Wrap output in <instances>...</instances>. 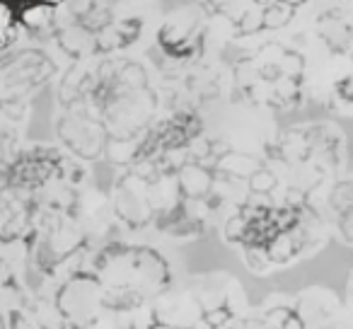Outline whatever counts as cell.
<instances>
[{"instance_id":"cell-16","label":"cell","mask_w":353,"mask_h":329,"mask_svg":"<svg viewBox=\"0 0 353 329\" xmlns=\"http://www.w3.org/2000/svg\"><path fill=\"white\" fill-rule=\"evenodd\" d=\"M329 203L332 208L339 213L351 211L353 208V179H346V182H339L336 187L332 189V197H329Z\"/></svg>"},{"instance_id":"cell-2","label":"cell","mask_w":353,"mask_h":329,"mask_svg":"<svg viewBox=\"0 0 353 329\" xmlns=\"http://www.w3.org/2000/svg\"><path fill=\"white\" fill-rule=\"evenodd\" d=\"M56 310L70 329H85L107 310L104 286L92 271H78L68 276L56 293Z\"/></svg>"},{"instance_id":"cell-20","label":"cell","mask_w":353,"mask_h":329,"mask_svg":"<svg viewBox=\"0 0 353 329\" xmlns=\"http://www.w3.org/2000/svg\"><path fill=\"white\" fill-rule=\"evenodd\" d=\"M145 329H189V327H172V324H162V322L150 319V324H145Z\"/></svg>"},{"instance_id":"cell-26","label":"cell","mask_w":353,"mask_h":329,"mask_svg":"<svg viewBox=\"0 0 353 329\" xmlns=\"http://www.w3.org/2000/svg\"><path fill=\"white\" fill-rule=\"evenodd\" d=\"M348 293H351V303H353V276H351V283H348Z\"/></svg>"},{"instance_id":"cell-23","label":"cell","mask_w":353,"mask_h":329,"mask_svg":"<svg viewBox=\"0 0 353 329\" xmlns=\"http://www.w3.org/2000/svg\"><path fill=\"white\" fill-rule=\"evenodd\" d=\"M254 3L259 8H269V6H274V3H279V0H254Z\"/></svg>"},{"instance_id":"cell-14","label":"cell","mask_w":353,"mask_h":329,"mask_svg":"<svg viewBox=\"0 0 353 329\" xmlns=\"http://www.w3.org/2000/svg\"><path fill=\"white\" fill-rule=\"evenodd\" d=\"M242 257H245V264H247V269H250L252 274H266V271L274 269V264H271L266 250H264V247H259V245L242 247Z\"/></svg>"},{"instance_id":"cell-15","label":"cell","mask_w":353,"mask_h":329,"mask_svg":"<svg viewBox=\"0 0 353 329\" xmlns=\"http://www.w3.org/2000/svg\"><path fill=\"white\" fill-rule=\"evenodd\" d=\"M293 10L295 8H290L288 3H283V0H279V3H274V6L264 8V27H269V30H279V27L288 25L290 17H293Z\"/></svg>"},{"instance_id":"cell-7","label":"cell","mask_w":353,"mask_h":329,"mask_svg":"<svg viewBox=\"0 0 353 329\" xmlns=\"http://www.w3.org/2000/svg\"><path fill=\"white\" fill-rule=\"evenodd\" d=\"M266 255H269L271 264L274 266H283L290 264L293 259H298L303 255V242H300V235L295 230V226L290 230H279L269 242L264 245Z\"/></svg>"},{"instance_id":"cell-21","label":"cell","mask_w":353,"mask_h":329,"mask_svg":"<svg viewBox=\"0 0 353 329\" xmlns=\"http://www.w3.org/2000/svg\"><path fill=\"white\" fill-rule=\"evenodd\" d=\"M8 3L15 8H22V6H30V3H49V0H8Z\"/></svg>"},{"instance_id":"cell-24","label":"cell","mask_w":353,"mask_h":329,"mask_svg":"<svg viewBox=\"0 0 353 329\" xmlns=\"http://www.w3.org/2000/svg\"><path fill=\"white\" fill-rule=\"evenodd\" d=\"M283 3H288L290 8H298L300 3H305V0H283Z\"/></svg>"},{"instance_id":"cell-17","label":"cell","mask_w":353,"mask_h":329,"mask_svg":"<svg viewBox=\"0 0 353 329\" xmlns=\"http://www.w3.org/2000/svg\"><path fill=\"white\" fill-rule=\"evenodd\" d=\"M247 228H250V221H247L242 213H235L225 221V228H223V235H225L228 242L232 245H242L245 242V235H247Z\"/></svg>"},{"instance_id":"cell-13","label":"cell","mask_w":353,"mask_h":329,"mask_svg":"<svg viewBox=\"0 0 353 329\" xmlns=\"http://www.w3.org/2000/svg\"><path fill=\"white\" fill-rule=\"evenodd\" d=\"M247 187H250V194H261V197H271V194L279 189V177H276L271 170L259 168L250 179H247Z\"/></svg>"},{"instance_id":"cell-11","label":"cell","mask_w":353,"mask_h":329,"mask_svg":"<svg viewBox=\"0 0 353 329\" xmlns=\"http://www.w3.org/2000/svg\"><path fill=\"white\" fill-rule=\"evenodd\" d=\"M85 329H138L136 312L107 308L92 324H90V327H85Z\"/></svg>"},{"instance_id":"cell-1","label":"cell","mask_w":353,"mask_h":329,"mask_svg":"<svg viewBox=\"0 0 353 329\" xmlns=\"http://www.w3.org/2000/svg\"><path fill=\"white\" fill-rule=\"evenodd\" d=\"M92 274L107 293V308L138 312L157 300L172 286L170 261L148 245L104 247L97 255Z\"/></svg>"},{"instance_id":"cell-4","label":"cell","mask_w":353,"mask_h":329,"mask_svg":"<svg viewBox=\"0 0 353 329\" xmlns=\"http://www.w3.org/2000/svg\"><path fill=\"white\" fill-rule=\"evenodd\" d=\"M150 315L155 322L172 324V327H189V329H206L203 327V308L196 300L189 286L184 288H167L157 300L150 303Z\"/></svg>"},{"instance_id":"cell-3","label":"cell","mask_w":353,"mask_h":329,"mask_svg":"<svg viewBox=\"0 0 353 329\" xmlns=\"http://www.w3.org/2000/svg\"><path fill=\"white\" fill-rule=\"evenodd\" d=\"M157 97L148 88L114 90L104 99V128L112 138H138L152 121Z\"/></svg>"},{"instance_id":"cell-9","label":"cell","mask_w":353,"mask_h":329,"mask_svg":"<svg viewBox=\"0 0 353 329\" xmlns=\"http://www.w3.org/2000/svg\"><path fill=\"white\" fill-rule=\"evenodd\" d=\"M293 315V305H271L252 317L240 319L237 329H283Z\"/></svg>"},{"instance_id":"cell-5","label":"cell","mask_w":353,"mask_h":329,"mask_svg":"<svg viewBox=\"0 0 353 329\" xmlns=\"http://www.w3.org/2000/svg\"><path fill=\"white\" fill-rule=\"evenodd\" d=\"M114 213L133 230L145 228L155 218L150 199H148L145 179H141L136 172H131L119 182L117 194H114Z\"/></svg>"},{"instance_id":"cell-10","label":"cell","mask_w":353,"mask_h":329,"mask_svg":"<svg viewBox=\"0 0 353 329\" xmlns=\"http://www.w3.org/2000/svg\"><path fill=\"white\" fill-rule=\"evenodd\" d=\"M56 17V6L51 3H30V6L17 8V25L30 32H44L51 27Z\"/></svg>"},{"instance_id":"cell-19","label":"cell","mask_w":353,"mask_h":329,"mask_svg":"<svg viewBox=\"0 0 353 329\" xmlns=\"http://www.w3.org/2000/svg\"><path fill=\"white\" fill-rule=\"evenodd\" d=\"M283 329H305V324H303V319L295 315V310H293V315H290V319L285 322V327Z\"/></svg>"},{"instance_id":"cell-18","label":"cell","mask_w":353,"mask_h":329,"mask_svg":"<svg viewBox=\"0 0 353 329\" xmlns=\"http://www.w3.org/2000/svg\"><path fill=\"white\" fill-rule=\"evenodd\" d=\"M336 226H339V232H341L343 240H346L348 245H353V208H351V211L339 213Z\"/></svg>"},{"instance_id":"cell-8","label":"cell","mask_w":353,"mask_h":329,"mask_svg":"<svg viewBox=\"0 0 353 329\" xmlns=\"http://www.w3.org/2000/svg\"><path fill=\"white\" fill-rule=\"evenodd\" d=\"M216 168H218V172L225 175V177L237 179V182H240V179H245V182H247V179H250L252 175L261 168V165H259V160H256V157L247 155V152L228 150L216 160Z\"/></svg>"},{"instance_id":"cell-6","label":"cell","mask_w":353,"mask_h":329,"mask_svg":"<svg viewBox=\"0 0 353 329\" xmlns=\"http://www.w3.org/2000/svg\"><path fill=\"white\" fill-rule=\"evenodd\" d=\"M174 177H176V187H179L184 199H206L213 189L216 175L206 165H201V162L189 160L176 170Z\"/></svg>"},{"instance_id":"cell-25","label":"cell","mask_w":353,"mask_h":329,"mask_svg":"<svg viewBox=\"0 0 353 329\" xmlns=\"http://www.w3.org/2000/svg\"><path fill=\"white\" fill-rule=\"evenodd\" d=\"M314 329H346V327H341V324H329V327H314Z\"/></svg>"},{"instance_id":"cell-12","label":"cell","mask_w":353,"mask_h":329,"mask_svg":"<svg viewBox=\"0 0 353 329\" xmlns=\"http://www.w3.org/2000/svg\"><path fill=\"white\" fill-rule=\"evenodd\" d=\"M17 8L10 6L8 0H0V49L10 44L17 30Z\"/></svg>"},{"instance_id":"cell-22","label":"cell","mask_w":353,"mask_h":329,"mask_svg":"<svg viewBox=\"0 0 353 329\" xmlns=\"http://www.w3.org/2000/svg\"><path fill=\"white\" fill-rule=\"evenodd\" d=\"M237 324H240V319H230V322H225V324H221V327H213V329H237Z\"/></svg>"}]
</instances>
